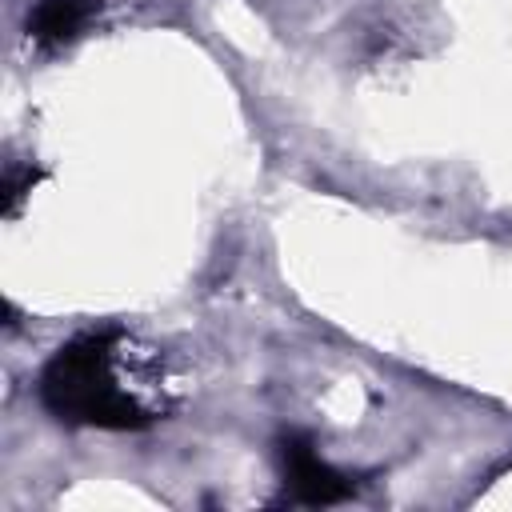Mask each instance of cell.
Instances as JSON below:
<instances>
[{
  "instance_id": "3957f363",
  "label": "cell",
  "mask_w": 512,
  "mask_h": 512,
  "mask_svg": "<svg viewBox=\"0 0 512 512\" xmlns=\"http://www.w3.org/2000/svg\"><path fill=\"white\" fill-rule=\"evenodd\" d=\"M84 16H88L84 0H40L28 16V36L36 44H64L80 32Z\"/></svg>"
},
{
  "instance_id": "277c9868",
  "label": "cell",
  "mask_w": 512,
  "mask_h": 512,
  "mask_svg": "<svg viewBox=\"0 0 512 512\" xmlns=\"http://www.w3.org/2000/svg\"><path fill=\"white\" fill-rule=\"evenodd\" d=\"M36 176H40L36 168H8V172H4V212H8V216L16 212L20 196H24V192H32Z\"/></svg>"
},
{
  "instance_id": "7a4b0ae2",
  "label": "cell",
  "mask_w": 512,
  "mask_h": 512,
  "mask_svg": "<svg viewBox=\"0 0 512 512\" xmlns=\"http://www.w3.org/2000/svg\"><path fill=\"white\" fill-rule=\"evenodd\" d=\"M276 456H280L284 484L300 504H340L352 496V480L332 464H324L304 432H284L276 444Z\"/></svg>"
},
{
  "instance_id": "6da1fadb",
  "label": "cell",
  "mask_w": 512,
  "mask_h": 512,
  "mask_svg": "<svg viewBox=\"0 0 512 512\" xmlns=\"http://www.w3.org/2000/svg\"><path fill=\"white\" fill-rule=\"evenodd\" d=\"M112 340L116 332H84L52 352L40 372V400L56 420L108 432H136L152 424V412L124 396L108 376Z\"/></svg>"
}]
</instances>
